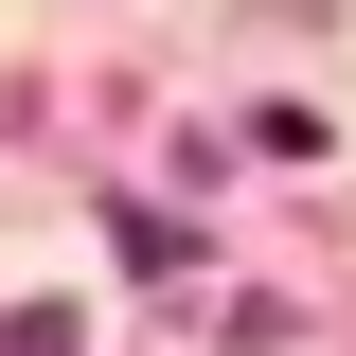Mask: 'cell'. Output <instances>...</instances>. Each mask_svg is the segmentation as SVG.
I'll return each instance as SVG.
<instances>
[{
    "label": "cell",
    "mask_w": 356,
    "mask_h": 356,
    "mask_svg": "<svg viewBox=\"0 0 356 356\" xmlns=\"http://www.w3.org/2000/svg\"><path fill=\"white\" fill-rule=\"evenodd\" d=\"M0 356H89V321H72V303H18V321H0Z\"/></svg>",
    "instance_id": "1"
}]
</instances>
